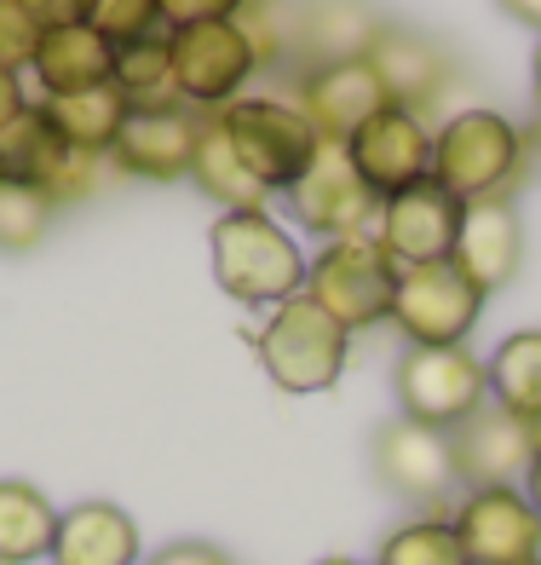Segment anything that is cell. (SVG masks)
Listing matches in <instances>:
<instances>
[{"mask_svg":"<svg viewBox=\"0 0 541 565\" xmlns=\"http://www.w3.org/2000/svg\"><path fill=\"white\" fill-rule=\"evenodd\" d=\"M369 64L380 75L386 98L403 105V110H415V116H426L437 98L450 93V82H455V58L432 35L409 30V23H386L380 41H375V53H369Z\"/></svg>","mask_w":541,"mask_h":565,"instance_id":"cell-18","label":"cell"},{"mask_svg":"<svg viewBox=\"0 0 541 565\" xmlns=\"http://www.w3.org/2000/svg\"><path fill=\"white\" fill-rule=\"evenodd\" d=\"M294 105L300 116L312 121V134L323 145H346L369 116H380L392 98H386L380 75L369 58H351V64H317V70H300L294 82Z\"/></svg>","mask_w":541,"mask_h":565,"instance_id":"cell-16","label":"cell"},{"mask_svg":"<svg viewBox=\"0 0 541 565\" xmlns=\"http://www.w3.org/2000/svg\"><path fill=\"white\" fill-rule=\"evenodd\" d=\"M282 202H289L294 225L312 231V237H323V243L357 237V231H369L375 214H380V196L364 185V173L351 168L346 145H317L312 168L282 191Z\"/></svg>","mask_w":541,"mask_h":565,"instance_id":"cell-10","label":"cell"},{"mask_svg":"<svg viewBox=\"0 0 541 565\" xmlns=\"http://www.w3.org/2000/svg\"><path fill=\"white\" fill-rule=\"evenodd\" d=\"M450 525L467 548V565H535L541 559V513L524 484H484L455 502Z\"/></svg>","mask_w":541,"mask_h":565,"instance_id":"cell-11","label":"cell"},{"mask_svg":"<svg viewBox=\"0 0 541 565\" xmlns=\"http://www.w3.org/2000/svg\"><path fill=\"white\" fill-rule=\"evenodd\" d=\"M116 87L127 93V105H133V110L178 105V98H173V35L150 30L139 41H121L116 46Z\"/></svg>","mask_w":541,"mask_h":565,"instance_id":"cell-27","label":"cell"},{"mask_svg":"<svg viewBox=\"0 0 541 565\" xmlns=\"http://www.w3.org/2000/svg\"><path fill=\"white\" fill-rule=\"evenodd\" d=\"M93 30L110 35L116 46H121V41H139V35H150V30H162L156 0H93Z\"/></svg>","mask_w":541,"mask_h":565,"instance_id":"cell-30","label":"cell"},{"mask_svg":"<svg viewBox=\"0 0 541 565\" xmlns=\"http://www.w3.org/2000/svg\"><path fill=\"white\" fill-rule=\"evenodd\" d=\"M455 266L467 271L484 295L507 289L524 266V220L512 202H467L455 237Z\"/></svg>","mask_w":541,"mask_h":565,"instance_id":"cell-19","label":"cell"},{"mask_svg":"<svg viewBox=\"0 0 541 565\" xmlns=\"http://www.w3.org/2000/svg\"><path fill=\"white\" fill-rule=\"evenodd\" d=\"M214 254V282L225 300L248 306V312H277L282 300L305 295V248L294 231L271 214H219L208 231Z\"/></svg>","mask_w":541,"mask_h":565,"instance_id":"cell-2","label":"cell"},{"mask_svg":"<svg viewBox=\"0 0 541 565\" xmlns=\"http://www.w3.org/2000/svg\"><path fill=\"white\" fill-rule=\"evenodd\" d=\"M35 46H41V30L30 23V12L18 7V0H0V70H30L35 58Z\"/></svg>","mask_w":541,"mask_h":565,"instance_id":"cell-31","label":"cell"},{"mask_svg":"<svg viewBox=\"0 0 541 565\" xmlns=\"http://www.w3.org/2000/svg\"><path fill=\"white\" fill-rule=\"evenodd\" d=\"M375 479L392 491L398 502H415V508H437L455 484V439L450 433H437L426 422H386L375 433Z\"/></svg>","mask_w":541,"mask_h":565,"instance_id":"cell-13","label":"cell"},{"mask_svg":"<svg viewBox=\"0 0 541 565\" xmlns=\"http://www.w3.org/2000/svg\"><path fill=\"white\" fill-rule=\"evenodd\" d=\"M30 23L46 35V30H75V23H93V0H18Z\"/></svg>","mask_w":541,"mask_h":565,"instance_id":"cell-33","label":"cell"},{"mask_svg":"<svg viewBox=\"0 0 541 565\" xmlns=\"http://www.w3.org/2000/svg\"><path fill=\"white\" fill-rule=\"evenodd\" d=\"M455 473L467 491H484V484H524L530 461L541 450V427L519 422L501 404H484L473 422H461L455 433Z\"/></svg>","mask_w":541,"mask_h":565,"instance_id":"cell-17","label":"cell"},{"mask_svg":"<svg viewBox=\"0 0 541 565\" xmlns=\"http://www.w3.org/2000/svg\"><path fill=\"white\" fill-rule=\"evenodd\" d=\"M58 508L30 479H0V565H35L53 554Z\"/></svg>","mask_w":541,"mask_h":565,"instance_id":"cell-25","label":"cell"},{"mask_svg":"<svg viewBox=\"0 0 541 565\" xmlns=\"http://www.w3.org/2000/svg\"><path fill=\"white\" fill-rule=\"evenodd\" d=\"M461 214H467V202H455L444 185L421 179V185H409V191H398V196L380 202V214H375V243L386 248V260H392L398 271L455 260Z\"/></svg>","mask_w":541,"mask_h":565,"instance_id":"cell-12","label":"cell"},{"mask_svg":"<svg viewBox=\"0 0 541 565\" xmlns=\"http://www.w3.org/2000/svg\"><path fill=\"white\" fill-rule=\"evenodd\" d=\"M535 565H541V559H535Z\"/></svg>","mask_w":541,"mask_h":565,"instance_id":"cell-40","label":"cell"},{"mask_svg":"<svg viewBox=\"0 0 541 565\" xmlns=\"http://www.w3.org/2000/svg\"><path fill=\"white\" fill-rule=\"evenodd\" d=\"M501 12H507L512 23H524V30L541 35V0H501Z\"/></svg>","mask_w":541,"mask_h":565,"instance_id":"cell-36","label":"cell"},{"mask_svg":"<svg viewBox=\"0 0 541 565\" xmlns=\"http://www.w3.org/2000/svg\"><path fill=\"white\" fill-rule=\"evenodd\" d=\"M530 173L524 127L501 110H455L432 134V185H444L455 202H512Z\"/></svg>","mask_w":541,"mask_h":565,"instance_id":"cell-1","label":"cell"},{"mask_svg":"<svg viewBox=\"0 0 541 565\" xmlns=\"http://www.w3.org/2000/svg\"><path fill=\"white\" fill-rule=\"evenodd\" d=\"M305 295H312L346 335H357V329H380V323H392L398 266L386 260L375 231H357V237L323 243V254L305 266Z\"/></svg>","mask_w":541,"mask_h":565,"instance_id":"cell-4","label":"cell"},{"mask_svg":"<svg viewBox=\"0 0 541 565\" xmlns=\"http://www.w3.org/2000/svg\"><path fill=\"white\" fill-rule=\"evenodd\" d=\"M144 565H237V559H230L219 543H196V536H191V543H167L162 554H150Z\"/></svg>","mask_w":541,"mask_h":565,"instance_id":"cell-34","label":"cell"},{"mask_svg":"<svg viewBox=\"0 0 541 565\" xmlns=\"http://www.w3.org/2000/svg\"><path fill=\"white\" fill-rule=\"evenodd\" d=\"M98 168H105V157H82L75 145H64L41 105H30L0 134V179L46 191L58 209H75L98 191Z\"/></svg>","mask_w":541,"mask_h":565,"instance_id":"cell-9","label":"cell"},{"mask_svg":"<svg viewBox=\"0 0 541 565\" xmlns=\"http://www.w3.org/2000/svg\"><path fill=\"white\" fill-rule=\"evenodd\" d=\"M139 525L133 513L116 502H75L58 513V536H53V565H144L139 559Z\"/></svg>","mask_w":541,"mask_h":565,"instance_id":"cell-21","label":"cell"},{"mask_svg":"<svg viewBox=\"0 0 541 565\" xmlns=\"http://www.w3.org/2000/svg\"><path fill=\"white\" fill-rule=\"evenodd\" d=\"M167 35H173V98L202 116L237 105L242 87L260 75V53H253V35L242 30V18L191 23V30H167Z\"/></svg>","mask_w":541,"mask_h":565,"instance_id":"cell-7","label":"cell"},{"mask_svg":"<svg viewBox=\"0 0 541 565\" xmlns=\"http://www.w3.org/2000/svg\"><path fill=\"white\" fill-rule=\"evenodd\" d=\"M53 220H58V202L46 191L0 179V254H30L53 231Z\"/></svg>","mask_w":541,"mask_h":565,"instance_id":"cell-29","label":"cell"},{"mask_svg":"<svg viewBox=\"0 0 541 565\" xmlns=\"http://www.w3.org/2000/svg\"><path fill=\"white\" fill-rule=\"evenodd\" d=\"M191 185L214 202L219 214H266L271 191L242 168L237 145L225 139L219 116H202V139H196V162H191Z\"/></svg>","mask_w":541,"mask_h":565,"instance_id":"cell-23","label":"cell"},{"mask_svg":"<svg viewBox=\"0 0 541 565\" xmlns=\"http://www.w3.org/2000/svg\"><path fill=\"white\" fill-rule=\"evenodd\" d=\"M524 497H530V508L541 513V450H535V461H530V473H524Z\"/></svg>","mask_w":541,"mask_h":565,"instance_id":"cell-37","label":"cell"},{"mask_svg":"<svg viewBox=\"0 0 541 565\" xmlns=\"http://www.w3.org/2000/svg\"><path fill=\"white\" fill-rule=\"evenodd\" d=\"M35 105L46 110V121L58 127L64 145H75L82 157H105V162H110L127 116H133V105H127V93L116 82L93 87V93H69V98H35Z\"/></svg>","mask_w":541,"mask_h":565,"instance_id":"cell-24","label":"cell"},{"mask_svg":"<svg viewBox=\"0 0 541 565\" xmlns=\"http://www.w3.org/2000/svg\"><path fill=\"white\" fill-rule=\"evenodd\" d=\"M484 300L489 295L455 260L409 266V271H398L392 329L409 347H467V335L484 318Z\"/></svg>","mask_w":541,"mask_h":565,"instance_id":"cell-8","label":"cell"},{"mask_svg":"<svg viewBox=\"0 0 541 565\" xmlns=\"http://www.w3.org/2000/svg\"><path fill=\"white\" fill-rule=\"evenodd\" d=\"M30 75L41 98H69V93H93L116 82V41L98 35L93 23H75V30H46L35 58H30Z\"/></svg>","mask_w":541,"mask_h":565,"instance_id":"cell-22","label":"cell"},{"mask_svg":"<svg viewBox=\"0 0 541 565\" xmlns=\"http://www.w3.org/2000/svg\"><path fill=\"white\" fill-rule=\"evenodd\" d=\"M196 139H202V110H191V105H150V110L127 116L121 139H116V150H110V162H116L127 179L178 185V179H191Z\"/></svg>","mask_w":541,"mask_h":565,"instance_id":"cell-15","label":"cell"},{"mask_svg":"<svg viewBox=\"0 0 541 565\" xmlns=\"http://www.w3.org/2000/svg\"><path fill=\"white\" fill-rule=\"evenodd\" d=\"M30 105H35V98H30V87H23V75L18 70H0V134H7V127Z\"/></svg>","mask_w":541,"mask_h":565,"instance_id":"cell-35","label":"cell"},{"mask_svg":"<svg viewBox=\"0 0 541 565\" xmlns=\"http://www.w3.org/2000/svg\"><path fill=\"white\" fill-rule=\"evenodd\" d=\"M380 30H386V18L369 7V0H305L300 18H294L300 70L369 58L375 41H380Z\"/></svg>","mask_w":541,"mask_h":565,"instance_id":"cell-20","label":"cell"},{"mask_svg":"<svg viewBox=\"0 0 541 565\" xmlns=\"http://www.w3.org/2000/svg\"><path fill=\"white\" fill-rule=\"evenodd\" d=\"M346 150H351V168L364 173V185L380 202L432 179V127H426V116L403 110V105H386L380 116H369L346 139Z\"/></svg>","mask_w":541,"mask_h":565,"instance_id":"cell-14","label":"cell"},{"mask_svg":"<svg viewBox=\"0 0 541 565\" xmlns=\"http://www.w3.org/2000/svg\"><path fill=\"white\" fill-rule=\"evenodd\" d=\"M260 0H156L162 30H191V23H219V18H242Z\"/></svg>","mask_w":541,"mask_h":565,"instance_id":"cell-32","label":"cell"},{"mask_svg":"<svg viewBox=\"0 0 541 565\" xmlns=\"http://www.w3.org/2000/svg\"><path fill=\"white\" fill-rule=\"evenodd\" d=\"M317 565H375V559H351V554H328V559H317Z\"/></svg>","mask_w":541,"mask_h":565,"instance_id":"cell-38","label":"cell"},{"mask_svg":"<svg viewBox=\"0 0 541 565\" xmlns=\"http://www.w3.org/2000/svg\"><path fill=\"white\" fill-rule=\"evenodd\" d=\"M253 352H260V370L271 375L277 393L312 398V393H328L334 381L346 375L351 335L312 295H294V300H282L277 312H266L260 335H253Z\"/></svg>","mask_w":541,"mask_h":565,"instance_id":"cell-3","label":"cell"},{"mask_svg":"<svg viewBox=\"0 0 541 565\" xmlns=\"http://www.w3.org/2000/svg\"><path fill=\"white\" fill-rule=\"evenodd\" d=\"M219 116V127H225V139L237 145V157H242V168L260 179V185L271 191V196H282L294 185V179L312 168V157H317V134H312V121L300 116V105L294 98H271V93H242L237 105H225V110H214Z\"/></svg>","mask_w":541,"mask_h":565,"instance_id":"cell-5","label":"cell"},{"mask_svg":"<svg viewBox=\"0 0 541 565\" xmlns=\"http://www.w3.org/2000/svg\"><path fill=\"white\" fill-rule=\"evenodd\" d=\"M484 375H489V404H501L519 422L541 427V329H512L489 352Z\"/></svg>","mask_w":541,"mask_h":565,"instance_id":"cell-26","label":"cell"},{"mask_svg":"<svg viewBox=\"0 0 541 565\" xmlns=\"http://www.w3.org/2000/svg\"><path fill=\"white\" fill-rule=\"evenodd\" d=\"M375 565H467V548L450 520L426 513V520H403L398 531H386Z\"/></svg>","mask_w":541,"mask_h":565,"instance_id":"cell-28","label":"cell"},{"mask_svg":"<svg viewBox=\"0 0 541 565\" xmlns=\"http://www.w3.org/2000/svg\"><path fill=\"white\" fill-rule=\"evenodd\" d=\"M392 393L409 422L455 433L489 404V375L473 347H409L392 370Z\"/></svg>","mask_w":541,"mask_h":565,"instance_id":"cell-6","label":"cell"},{"mask_svg":"<svg viewBox=\"0 0 541 565\" xmlns=\"http://www.w3.org/2000/svg\"><path fill=\"white\" fill-rule=\"evenodd\" d=\"M530 70H535V105H541V41H535V58H530Z\"/></svg>","mask_w":541,"mask_h":565,"instance_id":"cell-39","label":"cell"}]
</instances>
